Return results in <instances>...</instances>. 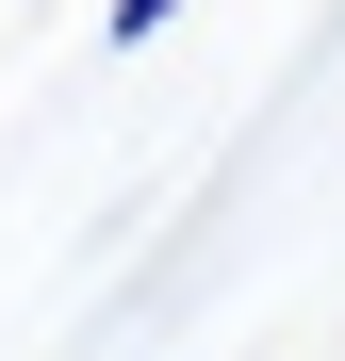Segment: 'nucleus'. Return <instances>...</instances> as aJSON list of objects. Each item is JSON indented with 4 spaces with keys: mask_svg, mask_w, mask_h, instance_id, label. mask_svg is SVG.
<instances>
[{
    "mask_svg": "<svg viewBox=\"0 0 345 361\" xmlns=\"http://www.w3.org/2000/svg\"><path fill=\"white\" fill-rule=\"evenodd\" d=\"M164 17H181V0H99V49H148Z\"/></svg>",
    "mask_w": 345,
    "mask_h": 361,
    "instance_id": "nucleus-1",
    "label": "nucleus"
}]
</instances>
